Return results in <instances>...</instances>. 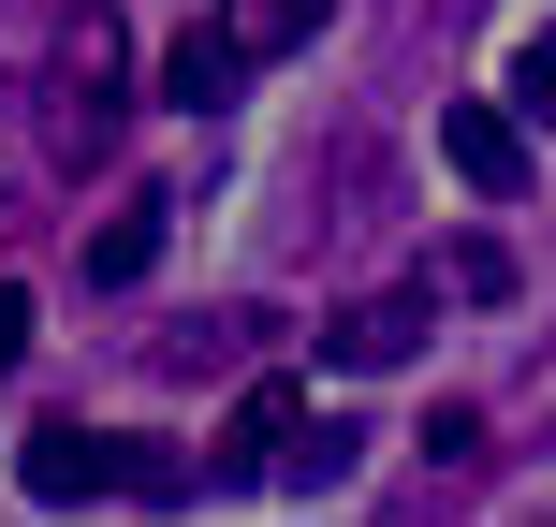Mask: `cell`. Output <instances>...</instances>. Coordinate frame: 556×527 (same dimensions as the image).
<instances>
[{
  "instance_id": "obj_3",
  "label": "cell",
  "mask_w": 556,
  "mask_h": 527,
  "mask_svg": "<svg viewBox=\"0 0 556 527\" xmlns=\"http://www.w3.org/2000/svg\"><path fill=\"white\" fill-rule=\"evenodd\" d=\"M440 162L469 176L483 205H513V191H528V117H513V103H440Z\"/></svg>"
},
{
  "instance_id": "obj_2",
  "label": "cell",
  "mask_w": 556,
  "mask_h": 527,
  "mask_svg": "<svg viewBox=\"0 0 556 527\" xmlns=\"http://www.w3.org/2000/svg\"><path fill=\"white\" fill-rule=\"evenodd\" d=\"M117 469H132V440H103V425H29V454H15V484H29L45 513L117 499Z\"/></svg>"
},
{
  "instance_id": "obj_1",
  "label": "cell",
  "mask_w": 556,
  "mask_h": 527,
  "mask_svg": "<svg viewBox=\"0 0 556 527\" xmlns=\"http://www.w3.org/2000/svg\"><path fill=\"white\" fill-rule=\"evenodd\" d=\"M45 133L59 162H103L117 133H132V29L88 0V15H59V59H45Z\"/></svg>"
},
{
  "instance_id": "obj_9",
  "label": "cell",
  "mask_w": 556,
  "mask_h": 527,
  "mask_svg": "<svg viewBox=\"0 0 556 527\" xmlns=\"http://www.w3.org/2000/svg\"><path fill=\"white\" fill-rule=\"evenodd\" d=\"M278 484H307V499H323V484H352V425H293V454H278Z\"/></svg>"
},
{
  "instance_id": "obj_5",
  "label": "cell",
  "mask_w": 556,
  "mask_h": 527,
  "mask_svg": "<svg viewBox=\"0 0 556 527\" xmlns=\"http://www.w3.org/2000/svg\"><path fill=\"white\" fill-rule=\"evenodd\" d=\"M425 352V293H366L323 323V366H410Z\"/></svg>"
},
{
  "instance_id": "obj_6",
  "label": "cell",
  "mask_w": 556,
  "mask_h": 527,
  "mask_svg": "<svg viewBox=\"0 0 556 527\" xmlns=\"http://www.w3.org/2000/svg\"><path fill=\"white\" fill-rule=\"evenodd\" d=\"M235 88H250V45H235V29H176V45H162V103L220 117Z\"/></svg>"
},
{
  "instance_id": "obj_4",
  "label": "cell",
  "mask_w": 556,
  "mask_h": 527,
  "mask_svg": "<svg viewBox=\"0 0 556 527\" xmlns=\"http://www.w3.org/2000/svg\"><path fill=\"white\" fill-rule=\"evenodd\" d=\"M293 425H307V396H293V381H250V396H235V425H220V454H205V469H220V484H264L278 454H293Z\"/></svg>"
},
{
  "instance_id": "obj_8",
  "label": "cell",
  "mask_w": 556,
  "mask_h": 527,
  "mask_svg": "<svg viewBox=\"0 0 556 527\" xmlns=\"http://www.w3.org/2000/svg\"><path fill=\"white\" fill-rule=\"evenodd\" d=\"M147 264H162V205H117V221L88 235V278L117 293V278H147Z\"/></svg>"
},
{
  "instance_id": "obj_11",
  "label": "cell",
  "mask_w": 556,
  "mask_h": 527,
  "mask_svg": "<svg viewBox=\"0 0 556 527\" xmlns=\"http://www.w3.org/2000/svg\"><path fill=\"white\" fill-rule=\"evenodd\" d=\"M15 366H29V293L0 278V381H15Z\"/></svg>"
},
{
  "instance_id": "obj_10",
  "label": "cell",
  "mask_w": 556,
  "mask_h": 527,
  "mask_svg": "<svg viewBox=\"0 0 556 527\" xmlns=\"http://www.w3.org/2000/svg\"><path fill=\"white\" fill-rule=\"evenodd\" d=\"M513 117H542V133H556V29L513 45Z\"/></svg>"
},
{
  "instance_id": "obj_7",
  "label": "cell",
  "mask_w": 556,
  "mask_h": 527,
  "mask_svg": "<svg viewBox=\"0 0 556 527\" xmlns=\"http://www.w3.org/2000/svg\"><path fill=\"white\" fill-rule=\"evenodd\" d=\"M323 15H337V0H220V29H235L250 59H293V45H307Z\"/></svg>"
}]
</instances>
